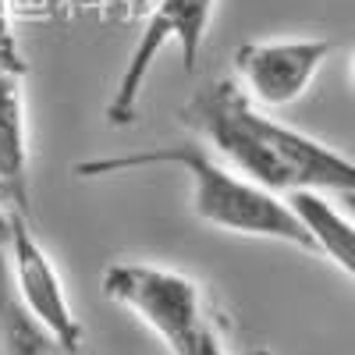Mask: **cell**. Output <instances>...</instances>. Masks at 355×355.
<instances>
[{
  "mask_svg": "<svg viewBox=\"0 0 355 355\" xmlns=\"http://www.w3.org/2000/svg\"><path fill=\"white\" fill-rule=\"evenodd\" d=\"M103 295L132 309L171 355H189L192 345L214 327L206 320L199 284L185 274L153 263H114L103 274Z\"/></svg>",
  "mask_w": 355,
  "mask_h": 355,
  "instance_id": "3957f363",
  "label": "cell"
},
{
  "mask_svg": "<svg viewBox=\"0 0 355 355\" xmlns=\"http://www.w3.org/2000/svg\"><path fill=\"white\" fill-rule=\"evenodd\" d=\"M0 71H11V75H25L28 64H25V53H21V43H18V33L11 25V8L8 0H0Z\"/></svg>",
  "mask_w": 355,
  "mask_h": 355,
  "instance_id": "30bf717a",
  "label": "cell"
},
{
  "mask_svg": "<svg viewBox=\"0 0 355 355\" xmlns=\"http://www.w3.org/2000/svg\"><path fill=\"white\" fill-rule=\"evenodd\" d=\"M4 245H8V266H11V281L18 288V299L25 309L33 313L36 323L61 338L68 348H82V323L68 302V291L61 284V274L36 239V231L28 227V217L21 206L8 202V231H4Z\"/></svg>",
  "mask_w": 355,
  "mask_h": 355,
  "instance_id": "5b68a950",
  "label": "cell"
},
{
  "mask_svg": "<svg viewBox=\"0 0 355 355\" xmlns=\"http://www.w3.org/2000/svg\"><path fill=\"white\" fill-rule=\"evenodd\" d=\"M4 231H8V202L0 199V242H4Z\"/></svg>",
  "mask_w": 355,
  "mask_h": 355,
  "instance_id": "4fadbf2b",
  "label": "cell"
},
{
  "mask_svg": "<svg viewBox=\"0 0 355 355\" xmlns=\"http://www.w3.org/2000/svg\"><path fill=\"white\" fill-rule=\"evenodd\" d=\"M182 121L227 160L231 171L274 196L355 192V160L320 139L263 114L234 78L199 85L182 107Z\"/></svg>",
  "mask_w": 355,
  "mask_h": 355,
  "instance_id": "6da1fadb",
  "label": "cell"
},
{
  "mask_svg": "<svg viewBox=\"0 0 355 355\" xmlns=\"http://www.w3.org/2000/svg\"><path fill=\"white\" fill-rule=\"evenodd\" d=\"M0 196L11 206L28 210V132L21 78L0 71Z\"/></svg>",
  "mask_w": 355,
  "mask_h": 355,
  "instance_id": "52a82bcc",
  "label": "cell"
},
{
  "mask_svg": "<svg viewBox=\"0 0 355 355\" xmlns=\"http://www.w3.org/2000/svg\"><path fill=\"white\" fill-rule=\"evenodd\" d=\"M334 43L323 36L302 40H252L234 50L239 85L259 107H291L309 93L313 78L331 57Z\"/></svg>",
  "mask_w": 355,
  "mask_h": 355,
  "instance_id": "8992f818",
  "label": "cell"
},
{
  "mask_svg": "<svg viewBox=\"0 0 355 355\" xmlns=\"http://www.w3.org/2000/svg\"><path fill=\"white\" fill-rule=\"evenodd\" d=\"M0 348H4V355H82V348H68L43 323L33 320V313L18 299L4 252H0Z\"/></svg>",
  "mask_w": 355,
  "mask_h": 355,
  "instance_id": "9c48e42d",
  "label": "cell"
},
{
  "mask_svg": "<svg viewBox=\"0 0 355 355\" xmlns=\"http://www.w3.org/2000/svg\"><path fill=\"white\" fill-rule=\"evenodd\" d=\"M217 0H157L150 18H146L142 33L128 53V61L121 68V78L114 85V96L107 100V121L125 128L139 117V100L146 78L153 75L157 57L164 53V46H178L182 50V68L192 71L199 64V53L210 33V18H214Z\"/></svg>",
  "mask_w": 355,
  "mask_h": 355,
  "instance_id": "277c9868",
  "label": "cell"
},
{
  "mask_svg": "<svg viewBox=\"0 0 355 355\" xmlns=\"http://www.w3.org/2000/svg\"><path fill=\"white\" fill-rule=\"evenodd\" d=\"M189 355H224V345H220V338H217V331L210 327V331H206L196 345H192V352Z\"/></svg>",
  "mask_w": 355,
  "mask_h": 355,
  "instance_id": "8fae6325",
  "label": "cell"
},
{
  "mask_svg": "<svg viewBox=\"0 0 355 355\" xmlns=\"http://www.w3.org/2000/svg\"><path fill=\"white\" fill-rule=\"evenodd\" d=\"M334 199H338V206H341V210H345V214L355 220V192H345V196H334Z\"/></svg>",
  "mask_w": 355,
  "mask_h": 355,
  "instance_id": "7c38bea8",
  "label": "cell"
},
{
  "mask_svg": "<svg viewBox=\"0 0 355 355\" xmlns=\"http://www.w3.org/2000/svg\"><path fill=\"white\" fill-rule=\"evenodd\" d=\"M295 206L299 220L313 234L316 252L327 256L345 277L355 281V220L334 202V196H320V192H299L288 196Z\"/></svg>",
  "mask_w": 355,
  "mask_h": 355,
  "instance_id": "ba28073f",
  "label": "cell"
},
{
  "mask_svg": "<svg viewBox=\"0 0 355 355\" xmlns=\"http://www.w3.org/2000/svg\"><path fill=\"white\" fill-rule=\"evenodd\" d=\"M142 167H174L185 171L192 182V214L206 224H214L231 234L245 239H266L284 242L302 252H316L313 234L299 220L295 206L284 196H274L239 171L217 164L199 142H174V146H150L135 153H110V157H89L75 164V178H107L121 171H142Z\"/></svg>",
  "mask_w": 355,
  "mask_h": 355,
  "instance_id": "7a4b0ae2",
  "label": "cell"
},
{
  "mask_svg": "<svg viewBox=\"0 0 355 355\" xmlns=\"http://www.w3.org/2000/svg\"><path fill=\"white\" fill-rule=\"evenodd\" d=\"M348 71H352V82H355V50H352V57H348Z\"/></svg>",
  "mask_w": 355,
  "mask_h": 355,
  "instance_id": "5bb4252c",
  "label": "cell"
},
{
  "mask_svg": "<svg viewBox=\"0 0 355 355\" xmlns=\"http://www.w3.org/2000/svg\"><path fill=\"white\" fill-rule=\"evenodd\" d=\"M245 355H274L270 348H252V352H245Z\"/></svg>",
  "mask_w": 355,
  "mask_h": 355,
  "instance_id": "9a60e30c",
  "label": "cell"
}]
</instances>
